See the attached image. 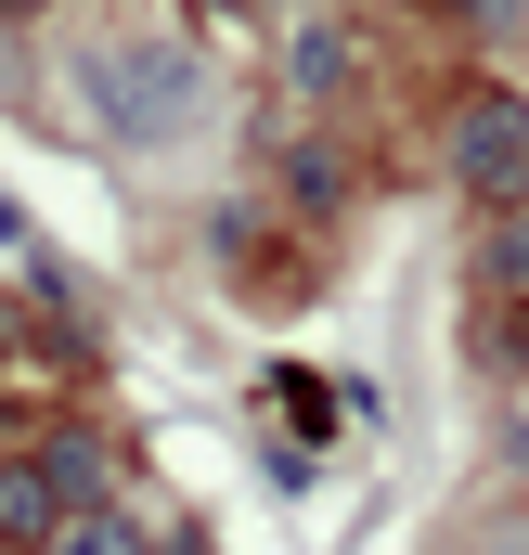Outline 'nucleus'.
Here are the masks:
<instances>
[{
    "label": "nucleus",
    "mask_w": 529,
    "mask_h": 555,
    "mask_svg": "<svg viewBox=\"0 0 529 555\" xmlns=\"http://www.w3.org/2000/svg\"><path fill=\"white\" fill-rule=\"evenodd\" d=\"M65 555H142V517L130 504H78L65 517Z\"/></svg>",
    "instance_id": "obj_4"
},
{
    "label": "nucleus",
    "mask_w": 529,
    "mask_h": 555,
    "mask_svg": "<svg viewBox=\"0 0 529 555\" xmlns=\"http://www.w3.org/2000/svg\"><path fill=\"white\" fill-rule=\"evenodd\" d=\"M0 13H13V0H0Z\"/></svg>",
    "instance_id": "obj_8"
},
{
    "label": "nucleus",
    "mask_w": 529,
    "mask_h": 555,
    "mask_svg": "<svg viewBox=\"0 0 529 555\" xmlns=\"http://www.w3.org/2000/svg\"><path fill=\"white\" fill-rule=\"evenodd\" d=\"M452 194L517 220L529 207V91H465L452 104Z\"/></svg>",
    "instance_id": "obj_1"
},
{
    "label": "nucleus",
    "mask_w": 529,
    "mask_h": 555,
    "mask_svg": "<svg viewBox=\"0 0 529 555\" xmlns=\"http://www.w3.org/2000/svg\"><path fill=\"white\" fill-rule=\"evenodd\" d=\"M91 78H104V91H117V104H104V117H117V130H142V142H168V130H194V65H181V52H155V39H142V52H104V65H91Z\"/></svg>",
    "instance_id": "obj_3"
},
{
    "label": "nucleus",
    "mask_w": 529,
    "mask_h": 555,
    "mask_svg": "<svg viewBox=\"0 0 529 555\" xmlns=\"http://www.w3.org/2000/svg\"><path fill=\"white\" fill-rule=\"evenodd\" d=\"M426 13H452V26H504L517 0H426Z\"/></svg>",
    "instance_id": "obj_7"
},
{
    "label": "nucleus",
    "mask_w": 529,
    "mask_h": 555,
    "mask_svg": "<svg viewBox=\"0 0 529 555\" xmlns=\"http://www.w3.org/2000/svg\"><path fill=\"white\" fill-rule=\"evenodd\" d=\"M349 78V39L336 26H297V91H336Z\"/></svg>",
    "instance_id": "obj_5"
},
{
    "label": "nucleus",
    "mask_w": 529,
    "mask_h": 555,
    "mask_svg": "<svg viewBox=\"0 0 529 555\" xmlns=\"http://www.w3.org/2000/svg\"><path fill=\"white\" fill-rule=\"evenodd\" d=\"M78 504H104L91 439H52V452H13V465H0V543H65Z\"/></svg>",
    "instance_id": "obj_2"
},
{
    "label": "nucleus",
    "mask_w": 529,
    "mask_h": 555,
    "mask_svg": "<svg viewBox=\"0 0 529 555\" xmlns=\"http://www.w3.org/2000/svg\"><path fill=\"white\" fill-rule=\"evenodd\" d=\"M491 284H529V220H504V233H491Z\"/></svg>",
    "instance_id": "obj_6"
}]
</instances>
